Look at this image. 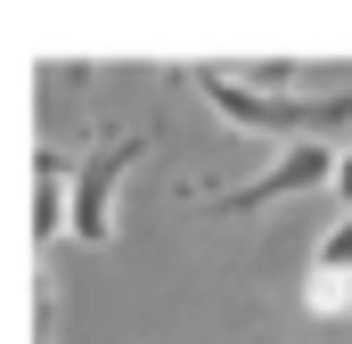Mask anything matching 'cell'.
I'll return each instance as SVG.
<instances>
[{"mask_svg": "<svg viewBox=\"0 0 352 344\" xmlns=\"http://www.w3.org/2000/svg\"><path fill=\"white\" fill-rule=\"evenodd\" d=\"M336 197H344V213H352V156H336Z\"/></svg>", "mask_w": 352, "mask_h": 344, "instance_id": "8992f818", "label": "cell"}, {"mask_svg": "<svg viewBox=\"0 0 352 344\" xmlns=\"http://www.w3.org/2000/svg\"><path fill=\"white\" fill-rule=\"evenodd\" d=\"M33 205H41V213H33V238L50 246V238H58V156H41V172H33Z\"/></svg>", "mask_w": 352, "mask_h": 344, "instance_id": "5b68a950", "label": "cell"}, {"mask_svg": "<svg viewBox=\"0 0 352 344\" xmlns=\"http://www.w3.org/2000/svg\"><path fill=\"white\" fill-rule=\"evenodd\" d=\"M311 279H320V287H311V303H336V295H344V279H352V213L328 230V238H320V255H311Z\"/></svg>", "mask_w": 352, "mask_h": 344, "instance_id": "277c9868", "label": "cell"}, {"mask_svg": "<svg viewBox=\"0 0 352 344\" xmlns=\"http://www.w3.org/2000/svg\"><path fill=\"white\" fill-rule=\"evenodd\" d=\"M320 180H336V148H320V140H303V148H278L254 180H238V189H221L213 197V213H254V205H278V197H303V189H320Z\"/></svg>", "mask_w": 352, "mask_h": 344, "instance_id": "7a4b0ae2", "label": "cell"}, {"mask_svg": "<svg viewBox=\"0 0 352 344\" xmlns=\"http://www.w3.org/2000/svg\"><path fill=\"white\" fill-rule=\"evenodd\" d=\"M140 156H148V140H107V148L74 172V213H66V222H74L82 246H107V238H115V180L140 164Z\"/></svg>", "mask_w": 352, "mask_h": 344, "instance_id": "3957f363", "label": "cell"}, {"mask_svg": "<svg viewBox=\"0 0 352 344\" xmlns=\"http://www.w3.org/2000/svg\"><path fill=\"white\" fill-rule=\"evenodd\" d=\"M197 98H205L213 115H230L238 131H270V140H287V148H303V140H328L336 123H352V90H328V98H295V90H246L238 74H221V66H205V74H197Z\"/></svg>", "mask_w": 352, "mask_h": 344, "instance_id": "6da1fadb", "label": "cell"}]
</instances>
